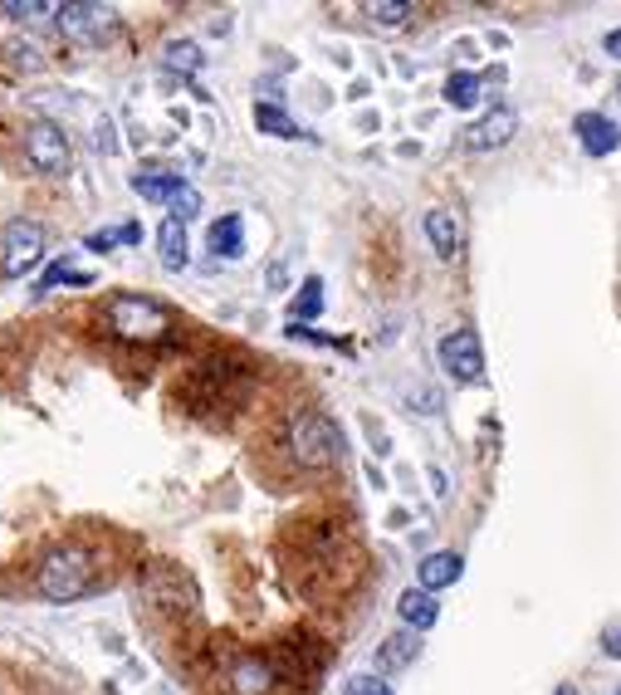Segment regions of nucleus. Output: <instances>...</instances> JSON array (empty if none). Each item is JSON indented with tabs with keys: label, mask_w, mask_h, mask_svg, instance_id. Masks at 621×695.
<instances>
[{
	"label": "nucleus",
	"mask_w": 621,
	"mask_h": 695,
	"mask_svg": "<svg viewBox=\"0 0 621 695\" xmlns=\"http://www.w3.org/2000/svg\"><path fill=\"white\" fill-rule=\"evenodd\" d=\"M157 255L167 270H186V260H191V245H186V226L177 216H167L157 226Z\"/></svg>",
	"instance_id": "nucleus-15"
},
{
	"label": "nucleus",
	"mask_w": 621,
	"mask_h": 695,
	"mask_svg": "<svg viewBox=\"0 0 621 695\" xmlns=\"http://www.w3.org/2000/svg\"><path fill=\"white\" fill-rule=\"evenodd\" d=\"M396 617H402L412 632H426V627H436V617H441V603H436V593H426V588H406L402 598H396Z\"/></svg>",
	"instance_id": "nucleus-13"
},
{
	"label": "nucleus",
	"mask_w": 621,
	"mask_h": 695,
	"mask_svg": "<svg viewBox=\"0 0 621 695\" xmlns=\"http://www.w3.org/2000/svg\"><path fill=\"white\" fill-rule=\"evenodd\" d=\"M602 656L607 662H621V617L607 623V632H602Z\"/></svg>",
	"instance_id": "nucleus-27"
},
{
	"label": "nucleus",
	"mask_w": 621,
	"mask_h": 695,
	"mask_svg": "<svg viewBox=\"0 0 621 695\" xmlns=\"http://www.w3.org/2000/svg\"><path fill=\"white\" fill-rule=\"evenodd\" d=\"M24 163H30L40 177H65L73 167V147L69 133L49 118H30L24 123Z\"/></svg>",
	"instance_id": "nucleus-4"
},
{
	"label": "nucleus",
	"mask_w": 621,
	"mask_h": 695,
	"mask_svg": "<svg viewBox=\"0 0 621 695\" xmlns=\"http://www.w3.org/2000/svg\"><path fill=\"white\" fill-rule=\"evenodd\" d=\"M59 284H89V275H83V270H69L65 260H59V265H49L45 275H40L34 294H49V290H59Z\"/></svg>",
	"instance_id": "nucleus-23"
},
{
	"label": "nucleus",
	"mask_w": 621,
	"mask_h": 695,
	"mask_svg": "<svg viewBox=\"0 0 621 695\" xmlns=\"http://www.w3.org/2000/svg\"><path fill=\"white\" fill-rule=\"evenodd\" d=\"M416 656H421V632L402 627L377 647V672H402V666H412Z\"/></svg>",
	"instance_id": "nucleus-14"
},
{
	"label": "nucleus",
	"mask_w": 621,
	"mask_h": 695,
	"mask_svg": "<svg viewBox=\"0 0 621 695\" xmlns=\"http://www.w3.org/2000/svg\"><path fill=\"white\" fill-rule=\"evenodd\" d=\"M573 128H578V143L588 157H612L621 147V128L607 114H578Z\"/></svg>",
	"instance_id": "nucleus-11"
},
{
	"label": "nucleus",
	"mask_w": 621,
	"mask_h": 695,
	"mask_svg": "<svg viewBox=\"0 0 621 695\" xmlns=\"http://www.w3.org/2000/svg\"><path fill=\"white\" fill-rule=\"evenodd\" d=\"M118 241H122L118 231H93V235H89V241H83V245H89V251H114Z\"/></svg>",
	"instance_id": "nucleus-30"
},
{
	"label": "nucleus",
	"mask_w": 621,
	"mask_h": 695,
	"mask_svg": "<svg viewBox=\"0 0 621 695\" xmlns=\"http://www.w3.org/2000/svg\"><path fill=\"white\" fill-rule=\"evenodd\" d=\"M343 695H392V686L382 676H353L343 686Z\"/></svg>",
	"instance_id": "nucleus-25"
},
{
	"label": "nucleus",
	"mask_w": 621,
	"mask_h": 695,
	"mask_svg": "<svg viewBox=\"0 0 621 695\" xmlns=\"http://www.w3.org/2000/svg\"><path fill=\"white\" fill-rule=\"evenodd\" d=\"M617 695H621V691H617Z\"/></svg>",
	"instance_id": "nucleus-35"
},
{
	"label": "nucleus",
	"mask_w": 621,
	"mask_h": 695,
	"mask_svg": "<svg viewBox=\"0 0 621 695\" xmlns=\"http://www.w3.org/2000/svg\"><path fill=\"white\" fill-rule=\"evenodd\" d=\"M45 260V226L40 221L16 216L6 231H0V275L6 280H24L34 265Z\"/></svg>",
	"instance_id": "nucleus-5"
},
{
	"label": "nucleus",
	"mask_w": 621,
	"mask_h": 695,
	"mask_svg": "<svg viewBox=\"0 0 621 695\" xmlns=\"http://www.w3.org/2000/svg\"><path fill=\"white\" fill-rule=\"evenodd\" d=\"M201 65H206V55L196 40H171L161 49V69H171V74H196Z\"/></svg>",
	"instance_id": "nucleus-19"
},
{
	"label": "nucleus",
	"mask_w": 621,
	"mask_h": 695,
	"mask_svg": "<svg viewBox=\"0 0 621 695\" xmlns=\"http://www.w3.org/2000/svg\"><path fill=\"white\" fill-rule=\"evenodd\" d=\"M275 662H265V656H240V662L226 672V695H269L275 691Z\"/></svg>",
	"instance_id": "nucleus-9"
},
{
	"label": "nucleus",
	"mask_w": 621,
	"mask_h": 695,
	"mask_svg": "<svg viewBox=\"0 0 621 695\" xmlns=\"http://www.w3.org/2000/svg\"><path fill=\"white\" fill-rule=\"evenodd\" d=\"M181 172H167V167H157V172H138V177H132V192L138 196H147V202H167L171 206V196L181 192Z\"/></svg>",
	"instance_id": "nucleus-16"
},
{
	"label": "nucleus",
	"mask_w": 621,
	"mask_h": 695,
	"mask_svg": "<svg viewBox=\"0 0 621 695\" xmlns=\"http://www.w3.org/2000/svg\"><path fill=\"white\" fill-rule=\"evenodd\" d=\"M284 446H289L294 466L304 470H328L343 461V427L328 412H299L284 431Z\"/></svg>",
	"instance_id": "nucleus-2"
},
{
	"label": "nucleus",
	"mask_w": 621,
	"mask_h": 695,
	"mask_svg": "<svg viewBox=\"0 0 621 695\" xmlns=\"http://www.w3.org/2000/svg\"><path fill=\"white\" fill-rule=\"evenodd\" d=\"M118 235H122V245H138L142 241V226H132V221H128V226H118Z\"/></svg>",
	"instance_id": "nucleus-31"
},
{
	"label": "nucleus",
	"mask_w": 621,
	"mask_h": 695,
	"mask_svg": "<svg viewBox=\"0 0 621 695\" xmlns=\"http://www.w3.org/2000/svg\"><path fill=\"white\" fill-rule=\"evenodd\" d=\"M171 216H177V221H181V226H186V221H191V216H201V192H196V186H191V182H186V186H181V192H177V196H171Z\"/></svg>",
	"instance_id": "nucleus-24"
},
{
	"label": "nucleus",
	"mask_w": 621,
	"mask_h": 695,
	"mask_svg": "<svg viewBox=\"0 0 621 695\" xmlns=\"http://www.w3.org/2000/svg\"><path fill=\"white\" fill-rule=\"evenodd\" d=\"M93 147H98V153H118V138H114V123H98V128H93Z\"/></svg>",
	"instance_id": "nucleus-29"
},
{
	"label": "nucleus",
	"mask_w": 621,
	"mask_h": 695,
	"mask_svg": "<svg viewBox=\"0 0 621 695\" xmlns=\"http://www.w3.org/2000/svg\"><path fill=\"white\" fill-rule=\"evenodd\" d=\"M602 49H607V55H612V59H621V30H612V35H607V40H602Z\"/></svg>",
	"instance_id": "nucleus-32"
},
{
	"label": "nucleus",
	"mask_w": 621,
	"mask_h": 695,
	"mask_svg": "<svg viewBox=\"0 0 621 695\" xmlns=\"http://www.w3.org/2000/svg\"><path fill=\"white\" fill-rule=\"evenodd\" d=\"M210 251L226 255V260L240 255L245 251V221L240 216H220L216 226H210Z\"/></svg>",
	"instance_id": "nucleus-18"
},
{
	"label": "nucleus",
	"mask_w": 621,
	"mask_h": 695,
	"mask_svg": "<svg viewBox=\"0 0 621 695\" xmlns=\"http://www.w3.org/2000/svg\"><path fill=\"white\" fill-rule=\"evenodd\" d=\"M6 55H10V65L24 69V74L40 69V49H30V45H6Z\"/></svg>",
	"instance_id": "nucleus-26"
},
{
	"label": "nucleus",
	"mask_w": 621,
	"mask_h": 695,
	"mask_svg": "<svg viewBox=\"0 0 621 695\" xmlns=\"http://www.w3.org/2000/svg\"><path fill=\"white\" fill-rule=\"evenodd\" d=\"M553 695H578V686H558Z\"/></svg>",
	"instance_id": "nucleus-33"
},
{
	"label": "nucleus",
	"mask_w": 621,
	"mask_h": 695,
	"mask_svg": "<svg viewBox=\"0 0 621 695\" xmlns=\"http://www.w3.org/2000/svg\"><path fill=\"white\" fill-rule=\"evenodd\" d=\"M103 324L122 343H167L177 319H171V309L152 300V294H114V300L103 304Z\"/></svg>",
	"instance_id": "nucleus-1"
},
{
	"label": "nucleus",
	"mask_w": 621,
	"mask_h": 695,
	"mask_svg": "<svg viewBox=\"0 0 621 695\" xmlns=\"http://www.w3.org/2000/svg\"><path fill=\"white\" fill-rule=\"evenodd\" d=\"M59 6H40V0H30V6H6V16H16V20H45V16H55Z\"/></svg>",
	"instance_id": "nucleus-28"
},
{
	"label": "nucleus",
	"mask_w": 621,
	"mask_h": 695,
	"mask_svg": "<svg viewBox=\"0 0 621 695\" xmlns=\"http://www.w3.org/2000/svg\"><path fill=\"white\" fill-rule=\"evenodd\" d=\"M412 16H416L412 0H377V6H367V20L382 25V30H402Z\"/></svg>",
	"instance_id": "nucleus-21"
},
{
	"label": "nucleus",
	"mask_w": 621,
	"mask_h": 695,
	"mask_svg": "<svg viewBox=\"0 0 621 695\" xmlns=\"http://www.w3.org/2000/svg\"><path fill=\"white\" fill-rule=\"evenodd\" d=\"M617 94H621V89H617Z\"/></svg>",
	"instance_id": "nucleus-34"
},
{
	"label": "nucleus",
	"mask_w": 621,
	"mask_h": 695,
	"mask_svg": "<svg viewBox=\"0 0 621 695\" xmlns=\"http://www.w3.org/2000/svg\"><path fill=\"white\" fill-rule=\"evenodd\" d=\"M59 35L73 45H103L108 35L118 30V10L114 6H93V0H65L55 10Z\"/></svg>",
	"instance_id": "nucleus-6"
},
{
	"label": "nucleus",
	"mask_w": 621,
	"mask_h": 695,
	"mask_svg": "<svg viewBox=\"0 0 621 695\" xmlns=\"http://www.w3.org/2000/svg\"><path fill=\"white\" fill-rule=\"evenodd\" d=\"M255 128L269 133V138H284V143L304 138V128H299V123H294L289 114H284L279 104H255Z\"/></svg>",
	"instance_id": "nucleus-17"
},
{
	"label": "nucleus",
	"mask_w": 621,
	"mask_h": 695,
	"mask_svg": "<svg viewBox=\"0 0 621 695\" xmlns=\"http://www.w3.org/2000/svg\"><path fill=\"white\" fill-rule=\"evenodd\" d=\"M421 231H426L431 251H436L441 260H455V255H461L465 226H461V216H455L451 206H431V211H426V221H421Z\"/></svg>",
	"instance_id": "nucleus-10"
},
{
	"label": "nucleus",
	"mask_w": 621,
	"mask_h": 695,
	"mask_svg": "<svg viewBox=\"0 0 621 695\" xmlns=\"http://www.w3.org/2000/svg\"><path fill=\"white\" fill-rule=\"evenodd\" d=\"M480 74H451V79H445V104H451V108H475L480 104Z\"/></svg>",
	"instance_id": "nucleus-20"
},
{
	"label": "nucleus",
	"mask_w": 621,
	"mask_h": 695,
	"mask_svg": "<svg viewBox=\"0 0 621 695\" xmlns=\"http://www.w3.org/2000/svg\"><path fill=\"white\" fill-rule=\"evenodd\" d=\"M514 133H519V114H514V108H504V104H494L490 114H480L461 133V143L470 147V153H494V147L514 143Z\"/></svg>",
	"instance_id": "nucleus-8"
},
{
	"label": "nucleus",
	"mask_w": 621,
	"mask_h": 695,
	"mask_svg": "<svg viewBox=\"0 0 621 695\" xmlns=\"http://www.w3.org/2000/svg\"><path fill=\"white\" fill-rule=\"evenodd\" d=\"M289 314H294V324H299V319H318V314H323V280H304V284H299V294H294Z\"/></svg>",
	"instance_id": "nucleus-22"
},
{
	"label": "nucleus",
	"mask_w": 621,
	"mask_h": 695,
	"mask_svg": "<svg viewBox=\"0 0 621 695\" xmlns=\"http://www.w3.org/2000/svg\"><path fill=\"white\" fill-rule=\"evenodd\" d=\"M416 574H421V588H426V593H441V588H451V583H461L465 558L455 554V549H436V554L421 558Z\"/></svg>",
	"instance_id": "nucleus-12"
},
{
	"label": "nucleus",
	"mask_w": 621,
	"mask_h": 695,
	"mask_svg": "<svg viewBox=\"0 0 621 695\" xmlns=\"http://www.w3.org/2000/svg\"><path fill=\"white\" fill-rule=\"evenodd\" d=\"M441 368L451 372L455 382H480L484 378V348L475 329H455L441 339Z\"/></svg>",
	"instance_id": "nucleus-7"
},
{
	"label": "nucleus",
	"mask_w": 621,
	"mask_h": 695,
	"mask_svg": "<svg viewBox=\"0 0 621 695\" xmlns=\"http://www.w3.org/2000/svg\"><path fill=\"white\" fill-rule=\"evenodd\" d=\"M34 588H40V598H49V603H79L83 593L98 588L89 554L83 549H49L40 564H34Z\"/></svg>",
	"instance_id": "nucleus-3"
}]
</instances>
